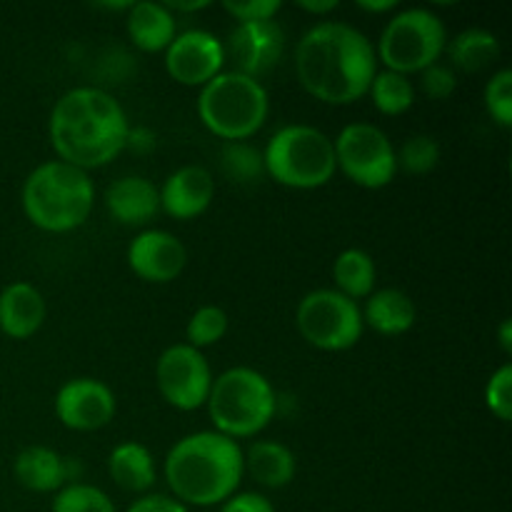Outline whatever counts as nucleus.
Returning a JSON list of instances; mask_svg holds the SVG:
<instances>
[{"label": "nucleus", "mask_w": 512, "mask_h": 512, "mask_svg": "<svg viewBox=\"0 0 512 512\" xmlns=\"http://www.w3.org/2000/svg\"><path fill=\"white\" fill-rule=\"evenodd\" d=\"M295 73L315 100L350 105L365 98L378 75V58L368 35L343 20L313 25L295 45Z\"/></svg>", "instance_id": "nucleus-1"}, {"label": "nucleus", "mask_w": 512, "mask_h": 512, "mask_svg": "<svg viewBox=\"0 0 512 512\" xmlns=\"http://www.w3.org/2000/svg\"><path fill=\"white\" fill-rule=\"evenodd\" d=\"M128 115L103 88L80 85L55 100L48 120L50 145L63 163L95 170L113 163L128 143Z\"/></svg>", "instance_id": "nucleus-2"}, {"label": "nucleus", "mask_w": 512, "mask_h": 512, "mask_svg": "<svg viewBox=\"0 0 512 512\" xmlns=\"http://www.w3.org/2000/svg\"><path fill=\"white\" fill-rule=\"evenodd\" d=\"M165 483L185 508H213L243 483V448L215 430L185 435L165 455Z\"/></svg>", "instance_id": "nucleus-3"}, {"label": "nucleus", "mask_w": 512, "mask_h": 512, "mask_svg": "<svg viewBox=\"0 0 512 512\" xmlns=\"http://www.w3.org/2000/svg\"><path fill=\"white\" fill-rule=\"evenodd\" d=\"M23 213L43 233H73L88 223L95 205L93 180L63 160H48L30 170L20 193Z\"/></svg>", "instance_id": "nucleus-4"}, {"label": "nucleus", "mask_w": 512, "mask_h": 512, "mask_svg": "<svg viewBox=\"0 0 512 512\" xmlns=\"http://www.w3.org/2000/svg\"><path fill=\"white\" fill-rule=\"evenodd\" d=\"M205 405L215 433L240 440L263 433L273 423L278 413V395L263 373L238 365L213 378Z\"/></svg>", "instance_id": "nucleus-5"}, {"label": "nucleus", "mask_w": 512, "mask_h": 512, "mask_svg": "<svg viewBox=\"0 0 512 512\" xmlns=\"http://www.w3.org/2000/svg\"><path fill=\"white\" fill-rule=\"evenodd\" d=\"M270 100L263 83L235 70H223L200 88V123L225 143H240L258 133L268 120Z\"/></svg>", "instance_id": "nucleus-6"}, {"label": "nucleus", "mask_w": 512, "mask_h": 512, "mask_svg": "<svg viewBox=\"0 0 512 512\" xmlns=\"http://www.w3.org/2000/svg\"><path fill=\"white\" fill-rule=\"evenodd\" d=\"M265 175L283 188H323L338 173L333 140L313 125H285L263 150Z\"/></svg>", "instance_id": "nucleus-7"}, {"label": "nucleus", "mask_w": 512, "mask_h": 512, "mask_svg": "<svg viewBox=\"0 0 512 512\" xmlns=\"http://www.w3.org/2000/svg\"><path fill=\"white\" fill-rule=\"evenodd\" d=\"M448 48L445 23L428 8H408L393 15L383 28L375 58L400 75L423 73L435 65Z\"/></svg>", "instance_id": "nucleus-8"}, {"label": "nucleus", "mask_w": 512, "mask_h": 512, "mask_svg": "<svg viewBox=\"0 0 512 512\" xmlns=\"http://www.w3.org/2000/svg\"><path fill=\"white\" fill-rule=\"evenodd\" d=\"M295 325L308 345L323 353H343L363 338V313L358 303L333 288L303 295L295 308Z\"/></svg>", "instance_id": "nucleus-9"}, {"label": "nucleus", "mask_w": 512, "mask_h": 512, "mask_svg": "<svg viewBox=\"0 0 512 512\" xmlns=\"http://www.w3.org/2000/svg\"><path fill=\"white\" fill-rule=\"evenodd\" d=\"M335 163L348 180L365 190H380L398 173L393 140L373 123L345 125L333 140Z\"/></svg>", "instance_id": "nucleus-10"}, {"label": "nucleus", "mask_w": 512, "mask_h": 512, "mask_svg": "<svg viewBox=\"0 0 512 512\" xmlns=\"http://www.w3.org/2000/svg\"><path fill=\"white\" fill-rule=\"evenodd\" d=\"M155 383L165 403L180 413H193L208 403L213 373L203 350L190 348L188 343H175L160 353L155 363Z\"/></svg>", "instance_id": "nucleus-11"}, {"label": "nucleus", "mask_w": 512, "mask_h": 512, "mask_svg": "<svg viewBox=\"0 0 512 512\" xmlns=\"http://www.w3.org/2000/svg\"><path fill=\"white\" fill-rule=\"evenodd\" d=\"M225 48L218 35L208 30H185L175 35L165 50V70L170 78L188 88H203L223 73Z\"/></svg>", "instance_id": "nucleus-12"}, {"label": "nucleus", "mask_w": 512, "mask_h": 512, "mask_svg": "<svg viewBox=\"0 0 512 512\" xmlns=\"http://www.w3.org/2000/svg\"><path fill=\"white\" fill-rule=\"evenodd\" d=\"M225 60L233 63L240 75L258 80L280 63L285 53V33L278 20H260V23H238L230 30L223 43Z\"/></svg>", "instance_id": "nucleus-13"}, {"label": "nucleus", "mask_w": 512, "mask_h": 512, "mask_svg": "<svg viewBox=\"0 0 512 512\" xmlns=\"http://www.w3.org/2000/svg\"><path fill=\"white\" fill-rule=\"evenodd\" d=\"M115 393L95 378H73L55 395V415L75 433H93L115 418Z\"/></svg>", "instance_id": "nucleus-14"}, {"label": "nucleus", "mask_w": 512, "mask_h": 512, "mask_svg": "<svg viewBox=\"0 0 512 512\" xmlns=\"http://www.w3.org/2000/svg\"><path fill=\"white\" fill-rule=\"evenodd\" d=\"M128 265L145 283H173L188 265V250L168 230H143L128 245Z\"/></svg>", "instance_id": "nucleus-15"}, {"label": "nucleus", "mask_w": 512, "mask_h": 512, "mask_svg": "<svg viewBox=\"0 0 512 512\" xmlns=\"http://www.w3.org/2000/svg\"><path fill=\"white\" fill-rule=\"evenodd\" d=\"M160 193V210L173 220H195L213 205L215 180L203 165H183L168 175Z\"/></svg>", "instance_id": "nucleus-16"}, {"label": "nucleus", "mask_w": 512, "mask_h": 512, "mask_svg": "<svg viewBox=\"0 0 512 512\" xmlns=\"http://www.w3.org/2000/svg\"><path fill=\"white\" fill-rule=\"evenodd\" d=\"M48 305L43 293L30 283H10L0 293V333L10 340H28L43 328Z\"/></svg>", "instance_id": "nucleus-17"}, {"label": "nucleus", "mask_w": 512, "mask_h": 512, "mask_svg": "<svg viewBox=\"0 0 512 512\" xmlns=\"http://www.w3.org/2000/svg\"><path fill=\"white\" fill-rule=\"evenodd\" d=\"M105 208L120 225H145L160 213V193L153 180L125 175L105 190Z\"/></svg>", "instance_id": "nucleus-18"}, {"label": "nucleus", "mask_w": 512, "mask_h": 512, "mask_svg": "<svg viewBox=\"0 0 512 512\" xmlns=\"http://www.w3.org/2000/svg\"><path fill=\"white\" fill-rule=\"evenodd\" d=\"M360 313H363V325L385 338L405 335L408 330H413L415 320H418V308H415L413 298L398 288L375 290L373 295H368Z\"/></svg>", "instance_id": "nucleus-19"}, {"label": "nucleus", "mask_w": 512, "mask_h": 512, "mask_svg": "<svg viewBox=\"0 0 512 512\" xmlns=\"http://www.w3.org/2000/svg\"><path fill=\"white\" fill-rule=\"evenodd\" d=\"M125 28H128L135 48H140L143 53H165L178 35V23L168 5L153 3V0L130 5Z\"/></svg>", "instance_id": "nucleus-20"}, {"label": "nucleus", "mask_w": 512, "mask_h": 512, "mask_svg": "<svg viewBox=\"0 0 512 512\" xmlns=\"http://www.w3.org/2000/svg\"><path fill=\"white\" fill-rule=\"evenodd\" d=\"M13 475L30 493H58L68 483L65 458L45 445L20 450L13 460Z\"/></svg>", "instance_id": "nucleus-21"}, {"label": "nucleus", "mask_w": 512, "mask_h": 512, "mask_svg": "<svg viewBox=\"0 0 512 512\" xmlns=\"http://www.w3.org/2000/svg\"><path fill=\"white\" fill-rule=\"evenodd\" d=\"M243 468L263 488L280 490L295 480L298 460L293 450L278 440H255L248 453H243Z\"/></svg>", "instance_id": "nucleus-22"}, {"label": "nucleus", "mask_w": 512, "mask_h": 512, "mask_svg": "<svg viewBox=\"0 0 512 512\" xmlns=\"http://www.w3.org/2000/svg\"><path fill=\"white\" fill-rule=\"evenodd\" d=\"M108 473L113 483L125 493L145 495L155 485L153 453L135 440L115 445L108 458Z\"/></svg>", "instance_id": "nucleus-23"}, {"label": "nucleus", "mask_w": 512, "mask_h": 512, "mask_svg": "<svg viewBox=\"0 0 512 512\" xmlns=\"http://www.w3.org/2000/svg\"><path fill=\"white\" fill-rule=\"evenodd\" d=\"M335 290L350 300H363L375 293L378 283V268L373 255L360 248H348L335 258L333 263Z\"/></svg>", "instance_id": "nucleus-24"}, {"label": "nucleus", "mask_w": 512, "mask_h": 512, "mask_svg": "<svg viewBox=\"0 0 512 512\" xmlns=\"http://www.w3.org/2000/svg\"><path fill=\"white\" fill-rule=\"evenodd\" d=\"M448 58L463 73H480L500 58V40L490 30L468 28L450 40Z\"/></svg>", "instance_id": "nucleus-25"}, {"label": "nucleus", "mask_w": 512, "mask_h": 512, "mask_svg": "<svg viewBox=\"0 0 512 512\" xmlns=\"http://www.w3.org/2000/svg\"><path fill=\"white\" fill-rule=\"evenodd\" d=\"M368 95L373 98V105L378 113L390 115H403L413 108L415 103V85L408 75L393 73V70H383L373 78Z\"/></svg>", "instance_id": "nucleus-26"}, {"label": "nucleus", "mask_w": 512, "mask_h": 512, "mask_svg": "<svg viewBox=\"0 0 512 512\" xmlns=\"http://www.w3.org/2000/svg\"><path fill=\"white\" fill-rule=\"evenodd\" d=\"M220 165H223V173L240 185L260 183L265 175L263 153L255 145L243 143V140L240 143L223 145V150H220Z\"/></svg>", "instance_id": "nucleus-27"}, {"label": "nucleus", "mask_w": 512, "mask_h": 512, "mask_svg": "<svg viewBox=\"0 0 512 512\" xmlns=\"http://www.w3.org/2000/svg\"><path fill=\"white\" fill-rule=\"evenodd\" d=\"M230 318L220 305H200L188 320V328H185V340H188L190 348L203 350L210 345L220 343V340L228 335Z\"/></svg>", "instance_id": "nucleus-28"}, {"label": "nucleus", "mask_w": 512, "mask_h": 512, "mask_svg": "<svg viewBox=\"0 0 512 512\" xmlns=\"http://www.w3.org/2000/svg\"><path fill=\"white\" fill-rule=\"evenodd\" d=\"M398 170L408 175H428L440 163V143L433 135H413L403 143V148L395 150Z\"/></svg>", "instance_id": "nucleus-29"}, {"label": "nucleus", "mask_w": 512, "mask_h": 512, "mask_svg": "<svg viewBox=\"0 0 512 512\" xmlns=\"http://www.w3.org/2000/svg\"><path fill=\"white\" fill-rule=\"evenodd\" d=\"M50 512H118L115 503L100 488L88 483H70L58 490Z\"/></svg>", "instance_id": "nucleus-30"}, {"label": "nucleus", "mask_w": 512, "mask_h": 512, "mask_svg": "<svg viewBox=\"0 0 512 512\" xmlns=\"http://www.w3.org/2000/svg\"><path fill=\"white\" fill-rule=\"evenodd\" d=\"M485 110L500 128L512 125V70L503 68L488 80L485 85Z\"/></svg>", "instance_id": "nucleus-31"}, {"label": "nucleus", "mask_w": 512, "mask_h": 512, "mask_svg": "<svg viewBox=\"0 0 512 512\" xmlns=\"http://www.w3.org/2000/svg\"><path fill=\"white\" fill-rule=\"evenodd\" d=\"M485 405L498 420L508 423L512 415V365L505 363L490 375L485 385Z\"/></svg>", "instance_id": "nucleus-32"}, {"label": "nucleus", "mask_w": 512, "mask_h": 512, "mask_svg": "<svg viewBox=\"0 0 512 512\" xmlns=\"http://www.w3.org/2000/svg\"><path fill=\"white\" fill-rule=\"evenodd\" d=\"M420 85L430 100H448L458 88V78H455L453 68L435 63L420 73Z\"/></svg>", "instance_id": "nucleus-33"}, {"label": "nucleus", "mask_w": 512, "mask_h": 512, "mask_svg": "<svg viewBox=\"0 0 512 512\" xmlns=\"http://www.w3.org/2000/svg\"><path fill=\"white\" fill-rule=\"evenodd\" d=\"M223 8L238 23H260V20H275L283 3L280 0H245V3H223Z\"/></svg>", "instance_id": "nucleus-34"}, {"label": "nucleus", "mask_w": 512, "mask_h": 512, "mask_svg": "<svg viewBox=\"0 0 512 512\" xmlns=\"http://www.w3.org/2000/svg\"><path fill=\"white\" fill-rule=\"evenodd\" d=\"M220 512H275L263 493H235L220 505Z\"/></svg>", "instance_id": "nucleus-35"}, {"label": "nucleus", "mask_w": 512, "mask_h": 512, "mask_svg": "<svg viewBox=\"0 0 512 512\" xmlns=\"http://www.w3.org/2000/svg\"><path fill=\"white\" fill-rule=\"evenodd\" d=\"M125 512H190L183 503L168 495H143Z\"/></svg>", "instance_id": "nucleus-36"}, {"label": "nucleus", "mask_w": 512, "mask_h": 512, "mask_svg": "<svg viewBox=\"0 0 512 512\" xmlns=\"http://www.w3.org/2000/svg\"><path fill=\"white\" fill-rule=\"evenodd\" d=\"M155 133L150 128H143V125H135V128L128 130V143H125V150H133L138 155H148L155 150Z\"/></svg>", "instance_id": "nucleus-37"}, {"label": "nucleus", "mask_w": 512, "mask_h": 512, "mask_svg": "<svg viewBox=\"0 0 512 512\" xmlns=\"http://www.w3.org/2000/svg\"><path fill=\"white\" fill-rule=\"evenodd\" d=\"M298 8L310 15H325L333 13V10L338 8V3H335V0H325V3H308V0H303V3H298Z\"/></svg>", "instance_id": "nucleus-38"}, {"label": "nucleus", "mask_w": 512, "mask_h": 512, "mask_svg": "<svg viewBox=\"0 0 512 512\" xmlns=\"http://www.w3.org/2000/svg\"><path fill=\"white\" fill-rule=\"evenodd\" d=\"M360 10H365V13H390V10L398 8V0H380V3H368V0H360L358 3Z\"/></svg>", "instance_id": "nucleus-39"}, {"label": "nucleus", "mask_w": 512, "mask_h": 512, "mask_svg": "<svg viewBox=\"0 0 512 512\" xmlns=\"http://www.w3.org/2000/svg\"><path fill=\"white\" fill-rule=\"evenodd\" d=\"M498 338H500V348H503L505 355L512 353V320H503L498 330Z\"/></svg>", "instance_id": "nucleus-40"}]
</instances>
